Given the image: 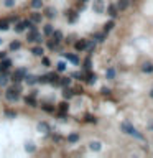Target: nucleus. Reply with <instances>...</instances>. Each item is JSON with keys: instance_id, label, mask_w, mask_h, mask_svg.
I'll use <instances>...</instances> for the list:
<instances>
[{"instance_id": "4be33fe9", "label": "nucleus", "mask_w": 153, "mask_h": 158, "mask_svg": "<svg viewBox=\"0 0 153 158\" xmlns=\"http://www.w3.org/2000/svg\"><path fill=\"white\" fill-rule=\"evenodd\" d=\"M77 140H79V135H77V133H71V135L68 137V142L69 143H76Z\"/></svg>"}, {"instance_id": "b1692460", "label": "nucleus", "mask_w": 153, "mask_h": 158, "mask_svg": "<svg viewBox=\"0 0 153 158\" xmlns=\"http://www.w3.org/2000/svg\"><path fill=\"white\" fill-rule=\"evenodd\" d=\"M43 5V0H31V7L33 8H41Z\"/></svg>"}, {"instance_id": "aec40b11", "label": "nucleus", "mask_w": 153, "mask_h": 158, "mask_svg": "<svg viewBox=\"0 0 153 158\" xmlns=\"http://www.w3.org/2000/svg\"><path fill=\"white\" fill-rule=\"evenodd\" d=\"M31 53H33L35 56H41V55H43V48H41V46H35V48L31 50Z\"/></svg>"}, {"instance_id": "39448f33", "label": "nucleus", "mask_w": 153, "mask_h": 158, "mask_svg": "<svg viewBox=\"0 0 153 158\" xmlns=\"http://www.w3.org/2000/svg\"><path fill=\"white\" fill-rule=\"evenodd\" d=\"M28 41H36V43H41V36H40V33L36 30H30V33H28Z\"/></svg>"}, {"instance_id": "79ce46f5", "label": "nucleus", "mask_w": 153, "mask_h": 158, "mask_svg": "<svg viewBox=\"0 0 153 158\" xmlns=\"http://www.w3.org/2000/svg\"><path fill=\"white\" fill-rule=\"evenodd\" d=\"M17 114L13 112V110H7V117H15Z\"/></svg>"}, {"instance_id": "2f4dec72", "label": "nucleus", "mask_w": 153, "mask_h": 158, "mask_svg": "<svg viewBox=\"0 0 153 158\" xmlns=\"http://www.w3.org/2000/svg\"><path fill=\"white\" fill-rule=\"evenodd\" d=\"M3 5L8 7V8H12V7L15 5V0H3Z\"/></svg>"}, {"instance_id": "f3484780", "label": "nucleus", "mask_w": 153, "mask_h": 158, "mask_svg": "<svg viewBox=\"0 0 153 158\" xmlns=\"http://www.w3.org/2000/svg\"><path fill=\"white\" fill-rule=\"evenodd\" d=\"M117 10H119V8H117L115 5H109V8H107V13H109L110 17H115V15H117Z\"/></svg>"}, {"instance_id": "2eb2a0df", "label": "nucleus", "mask_w": 153, "mask_h": 158, "mask_svg": "<svg viewBox=\"0 0 153 158\" xmlns=\"http://www.w3.org/2000/svg\"><path fill=\"white\" fill-rule=\"evenodd\" d=\"M96 79H97L96 74H92V72H87V74H86V81L89 82V84H94V82H96Z\"/></svg>"}, {"instance_id": "6e6552de", "label": "nucleus", "mask_w": 153, "mask_h": 158, "mask_svg": "<svg viewBox=\"0 0 153 158\" xmlns=\"http://www.w3.org/2000/svg\"><path fill=\"white\" fill-rule=\"evenodd\" d=\"M10 66H12V61H10V59H5L3 63H0V72H5Z\"/></svg>"}, {"instance_id": "a19ab883", "label": "nucleus", "mask_w": 153, "mask_h": 158, "mask_svg": "<svg viewBox=\"0 0 153 158\" xmlns=\"http://www.w3.org/2000/svg\"><path fill=\"white\" fill-rule=\"evenodd\" d=\"M72 77H77V79H82V77H84V74H81V72H72Z\"/></svg>"}, {"instance_id": "c9c22d12", "label": "nucleus", "mask_w": 153, "mask_h": 158, "mask_svg": "<svg viewBox=\"0 0 153 158\" xmlns=\"http://www.w3.org/2000/svg\"><path fill=\"white\" fill-rule=\"evenodd\" d=\"M0 30H8V21H0Z\"/></svg>"}, {"instance_id": "4c0bfd02", "label": "nucleus", "mask_w": 153, "mask_h": 158, "mask_svg": "<svg viewBox=\"0 0 153 158\" xmlns=\"http://www.w3.org/2000/svg\"><path fill=\"white\" fill-rule=\"evenodd\" d=\"M59 109H61V112H66L68 110V104L66 102H61V104H59Z\"/></svg>"}, {"instance_id": "e433bc0d", "label": "nucleus", "mask_w": 153, "mask_h": 158, "mask_svg": "<svg viewBox=\"0 0 153 158\" xmlns=\"http://www.w3.org/2000/svg\"><path fill=\"white\" fill-rule=\"evenodd\" d=\"M66 69V63H58V71H64Z\"/></svg>"}, {"instance_id": "a18cd8bd", "label": "nucleus", "mask_w": 153, "mask_h": 158, "mask_svg": "<svg viewBox=\"0 0 153 158\" xmlns=\"http://www.w3.org/2000/svg\"><path fill=\"white\" fill-rule=\"evenodd\" d=\"M104 36L105 35H96V38H97V41H104Z\"/></svg>"}, {"instance_id": "ddd939ff", "label": "nucleus", "mask_w": 153, "mask_h": 158, "mask_svg": "<svg viewBox=\"0 0 153 158\" xmlns=\"http://www.w3.org/2000/svg\"><path fill=\"white\" fill-rule=\"evenodd\" d=\"M45 13H46V17H48V18H54V17H56V10H54L53 7L46 8V10H45Z\"/></svg>"}, {"instance_id": "09e8293b", "label": "nucleus", "mask_w": 153, "mask_h": 158, "mask_svg": "<svg viewBox=\"0 0 153 158\" xmlns=\"http://www.w3.org/2000/svg\"><path fill=\"white\" fill-rule=\"evenodd\" d=\"M150 96H152V97H153V89H152V91H150Z\"/></svg>"}, {"instance_id": "bb28decb", "label": "nucleus", "mask_w": 153, "mask_h": 158, "mask_svg": "<svg viewBox=\"0 0 153 158\" xmlns=\"http://www.w3.org/2000/svg\"><path fill=\"white\" fill-rule=\"evenodd\" d=\"M7 84V71L0 74V86H5Z\"/></svg>"}, {"instance_id": "4468645a", "label": "nucleus", "mask_w": 153, "mask_h": 158, "mask_svg": "<svg viewBox=\"0 0 153 158\" xmlns=\"http://www.w3.org/2000/svg\"><path fill=\"white\" fill-rule=\"evenodd\" d=\"M38 130H40V132H50V125L46 122H40L38 124Z\"/></svg>"}, {"instance_id": "f8f14e48", "label": "nucleus", "mask_w": 153, "mask_h": 158, "mask_svg": "<svg viewBox=\"0 0 153 158\" xmlns=\"http://www.w3.org/2000/svg\"><path fill=\"white\" fill-rule=\"evenodd\" d=\"M64 56H66V59H69L71 63H74V64H79V58H77L76 55H69V53H66Z\"/></svg>"}, {"instance_id": "7ed1b4c3", "label": "nucleus", "mask_w": 153, "mask_h": 158, "mask_svg": "<svg viewBox=\"0 0 153 158\" xmlns=\"http://www.w3.org/2000/svg\"><path fill=\"white\" fill-rule=\"evenodd\" d=\"M18 97H20V91H17L15 87H12V89L7 91V99L8 101H17Z\"/></svg>"}, {"instance_id": "ea45409f", "label": "nucleus", "mask_w": 153, "mask_h": 158, "mask_svg": "<svg viewBox=\"0 0 153 158\" xmlns=\"http://www.w3.org/2000/svg\"><path fill=\"white\" fill-rule=\"evenodd\" d=\"M101 92L104 94V96H109V94H110V91H109L107 87H102V89H101Z\"/></svg>"}, {"instance_id": "423d86ee", "label": "nucleus", "mask_w": 153, "mask_h": 158, "mask_svg": "<svg viewBox=\"0 0 153 158\" xmlns=\"http://www.w3.org/2000/svg\"><path fill=\"white\" fill-rule=\"evenodd\" d=\"M25 102L28 104V106H31V107H36L38 104H36V99H35V96L31 94V96H26L25 97Z\"/></svg>"}, {"instance_id": "58836bf2", "label": "nucleus", "mask_w": 153, "mask_h": 158, "mask_svg": "<svg viewBox=\"0 0 153 158\" xmlns=\"http://www.w3.org/2000/svg\"><path fill=\"white\" fill-rule=\"evenodd\" d=\"M86 120L91 124H96V117H92V115H86Z\"/></svg>"}, {"instance_id": "473e14b6", "label": "nucleus", "mask_w": 153, "mask_h": 158, "mask_svg": "<svg viewBox=\"0 0 153 158\" xmlns=\"http://www.w3.org/2000/svg\"><path fill=\"white\" fill-rule=\"evenodd\" d=\"M91 58H87L86 61H84V69H86V71H89V69H91Z\"/></svg>"}, {"instance_id": "f03ea898", "label": "nucleus", "mask_w": 153, "mask_h": 158, "mask_svg": "<svg viewBox=\"0 0 153 158\" xmlns=\"http://www.w3.org/2000/svg\"><path fill=\"white\" fill-rule=\"evenodd\" d=\"M25 76H26V69L25 68L17 69V71L13 72V82H20L21 79H25Z\"/></svg>"}, {"instance_id": "c03bdc74", "label": "nucleus", "mask_w": 153, "mask_h": 158, "mask_svg": "<svg viewBox=\"0 0 153 158\" xmlns=\"http://www.w3.org/2000/svg\"><path fill=\"white\" fill-rule=\"evenodd\" d=\"M54 46H56V43H53V41L48 43V48H50V50H54Z\"/></svg>"}, {"instance_id": "f257e3e1", "label": "nucleus", "mask_w": 153, "mask_h": 158, "mask_svg": "<svg viewBox=\"0 0 153 158\" xmlns=\"http://www.w3.org/2000/svg\"><path fill=\"white\" fill-rule=\"evenodd\" d=\"M120 128H122V132L128 133V135H132V137H135V138H143L142 135H140V133H138L137 130H135V127H133V125H132L130 122H127V120H125V122H122Z\"/></svg>"}, {"instance_id": "c756f323", "label": "nucleus", "mask_w": 153, "mask_h": 158, "mask_svg": "<svg viewBox=\"0 0 153 158\" xmlns=\"http://www.w3.org/2000/svg\"><path fill=\"white\" fill-rule=\"evenodd\" d=\"M53 25H46L45 26V35H53Z\"/></svg>"}, {"instance_id": "9d476101", "label": "nucleus", "mask_w": 153, "mask_h": 158, "mask_svg": "<svg viewBox=\"0 0 153 158\" xmlns=\"http://www.w3.org/2000/svg\"><path fill=\"white\" fill-rule=\"evenodd\" d=\"M87 48V40H81V41H77L76 43V50L77 51H82V50H86Z\"/></svg>"}, {"instance_id": "8fccbe9b", "label": "nucleus", "mask_w": 153, "mask_h": 158, "mask_svg": "<svg viewBox=\"0 0 153 158\" xmlns=\"http://www.w3.org/2000/svg\"><path fill=\"white\" fill-rule=\"evenodd\" d=\"M2 41H3V40H2V38H0V45H2Z\"/></svg>"}, {"instance_id": "a878e982", "label": "nucleus", "mask_w": 153, "mask_h": 158, "mask_svg": "<svg viewBox=\"0 0 153 158\" xmlns=\"http://www.w3.org/2000/svg\"><path fill=\"white\" fill-rule=\"evenodd\" d=\"M63 94H64V97H66V99H71V97L74 96V91H71V89H68V87H66Z\"/></svg>"}, {"instance_id": "393cba45", "label": "nucleus", "mask_w": 153, "mask_h": 158, "mask_svg": "<svg viewBox=\"0 0 153 158\" xmlns=\"http://www.w3.org/2000/svg\"><path fill=\"white\" fill-rule=\"evenodd\" d=\"M105 76H107V79H114V77H115V69H114V68L107 69V72H105Z\"/></svg>"}, {"instance_id": "37998d69", "label": "nucleus", "mask_w": 153, "mask_h": 158, "mask_svg": "<svg viewBox=\"0 0 153 158\" xmlns=\"http://www.w3.org/2000/svg\"><path fill=\"white\" fill-rule=\"evenodd\" d=\"M43 109H45L46 112H53V110H54V107H50V106H45Z\"/></svg>"}, {"instance_id": "cd10ccee", "label": "nucleus", "mask_w": 153, "mask_h": 158, "mask_svg": "<svg viewBox=\"0 0 153 158\" xmlns=\"http://www.w3.org/2000/svg\"><path fill=\"white\" fill-rule=\"evenodd\" d=\"M25 26H26V28H30V30H36L35 21H31V20H26L25 21Z\"/></svg>"}, {"instance_id": "49530a36", "label": "nucleus", "mask_w": 153, "mask_h": 158, "mask_svg": "<svg viewBox=\"0 0 153 158\" xmlns=\"http://www.w3.org/2000/svg\"><path fill=\"white\" fill-rule=\"evenodd\" d=\"M43 64H45V66H50V59H46V58H43Z\"/></svg>"}, {"instance_id": "5701e85b", "label": "nucleus", "mask_w": 153, "mask_h": 158, "mask_svg": "<svg viewBox=\"0 0 153 158\" xmlns=\"http://www.w3.org/2000/svg\"><path fill=\"white\" fill-rule=\"evenodd\" d=\"M25 28H26V26H25V21H20V23L15 26V31H17V33H21Z\"/></svg>"}, {"instance_id": "c85d7f7f", "label": "nucleus", "mask_w": 153, "mask_h": 158, "mask_svg": "<svg viewBox=\"0 0 153 158\" xmlns=\"http://www.w3.org/2000/svg\"><path fill=\"white\" fill-rule=\"evenodd\" d=\"M31 21L40 23V21H41V15H40V13H33V15H31Z\"/></svg>"}, {"instance_id": "1a4fd4ad", "label": "nucleus", "mask_w": 153, "mask_h": 158, "mask_svg": "<svg viewBox=\"0 0 153 158\" xmlns=\"http://www.w3.org/2000/svg\"><path fill=\"white\" fill-rule=\"evenodd\" d=\"M89 148H91L92 152H99V150L102 148V143L101 142H91L89 143Z\"/></svg>"}, {"instance_id": "412c9836", "label": "nucleus", "mask_w": 153, "mask_h": 158, "mask_svg": "<svg viewBox=\"0 0 153 158\" xmlns=\"http://www.w3.org/2000/svg\"><path fill=\"white\" fill-rule=\"evenodd\" d=\"M58 84H61V86L68 87V86H69V84H71V79H69V77H61V79H59V82H58Z\"/></svg>"}, {"instance_id": "dca6fc26", "label": "nucleus", "mask_w": 153, "mask_h": 158, "mask_svg": "<svg viewBox=\"0 0 153 158\" xmlns=\"http://www.w3.org/2000/svg\"><path fill=\"white\" fill-rule=\"evenodd\" d=\"M66 15H68V20L71 21V23H74V21L77 20V13L76 12H68Z\"/></svg>"}, {"instance_id": "0eeeda50", "label": "nucleus", "mask_w": 153, "mask_h": 158, "mask_svg": "<svg viewBox=\"0 0 153 158\" xmlns=\"http://www.w3.org/2000/svg\"><path fill=\"white\" fill-rule=\"evenodd\" d=\"M25 81H26V84L33 86V84H36V82H38V77H36V76H31V74H26V76H25Z\"/></svg>"}, {"instance_id": "3c124183", "label": "nucleus", "mask_w": 153, "mask_h": 158, "mask_svg": "<svg viewBox=\"0 0 153 158\" xmlns=\"http://www.w3.org/2000/svg\"><path fill=\"white\" fill-rule=\"evenodd\" d=\"M81 2H87V0H81Z\"/></svg>"}, {"instance_id": "20e7f679", "label": "nucleus", "mask_w": 153, "mask_h": 158, "mask_svg": "<svg viewBox=\"0 0 153 158\" xmlns=\"http://www.w3.org/2000/svg\"><path fill=\"white\" fill-rule=\"evenodd\" d=\"M92 8H94V12L96 13H104V0H94V5H92Z\"/></svg>"}, {"instance_id": "a211bd4d", "label": "nucleus", "mask_w": 153, "mask_h": 158, "mask_svg": "<svg viewBox=\"0 0 153 158\" xmlns=\"http://www.w3.org/2000/svg\"><path fill=\"white\" fill-rule=\"evenodd\" d=\"M127 7H128V0H119V5H117L119 10H125Z\"/></svg>"}, {"instance_id": "6ab92c4d", "label": "nucleus", "mask_w": 153, "mask_h": 158, "mask_svg": "<svg viewBox=\"0 0 153 158\" xmlns=\"http://www.w3.org/2000/svg\"><path fill=\"white\" fill-rule=\"evenodd\" d=\"M53 38H54V43H59L63 40V33L61 31H53Z\"/></svg>"}, {"instance_id": "9b49d317", "label": "nucleus", "mask_w": 153, "mask_h": 158, "mask_svg": "<svg viewBox=\"0 0 153 158\" xmlns=\"http://www.w3.org/2000/svg\"><path fill=\"white\" fill-rule=\"evenodd\" d=\"M142 71H143V72H147V74L153 72V64H152V63H145V64L142 66Z\"/></svg>"}, {"instance_id": "7c9ffc66", "label": "nucleus", "mask_w": 153, "mask_h": 158, "mask_svg": "<svg viewBox=\"0 0 153 158\" xmlns=\"http://www.w3.org/2000/svg\"><path fill=\"white\" fill-rule=\"evenodd\" d=\"M114 28V21H109V23H105V26H104V31L107 33V31H110Z\"/></svg>"}, {"instance_id": "72a5a7b5", "label": "nucleus", "mask_w": 153, "mask_h": 158, "mask_svg": "<svg viewBox=\"0 0 153 158\" xmlns=\"http://www.w3.org/2000/svg\"><path fill=\"white\" fill-rule=\"evenodd\" d=\"M25 148H26V152H30V153L35 152V145H33L31 142H30V143H26V147H25Z\"/></svg>"}, {"instance_id": "f704fd0d", "label": "nucleus", "mask_w": 153, "mask_h": 158, "mask_svg": "<svg viewBox=\"0 0 153 158\" xmlns=\"http://www.w3.org/2000/svg\"><path fill=\"white\" fill-rule=\"evenodd\" d=\"M20 41H13V43H12L10 45V50H18V48H20Z\"/></svg>"}, {"instance_id": "de8ad7c7", "label": "nucleus", "mask_w": 153, "mask_h": 158, "mask_svg": "<svg viewBox=\"0 0 153 158\" xmlns=\"http://www.w3.org/2000/svg\"><path fill=\"white\" fill-rule=\"evenodd\" d=\"M5 58V53H0V59H3Z\"/></svg>"}]
</instances>
